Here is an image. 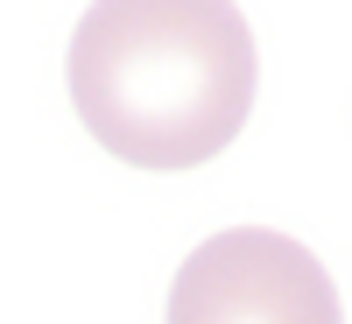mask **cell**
Instances as JSON below:
<instances>
[{
    "mask_svg": "<svg viewBox=\"0 0 352 324\" xmlns=\"http://www.w3.org/2000/svg\"><path fill=\"white\" fill-rule=\"evenodd\" d=\"M261 56L232 0H92L71 36V106L106 155L197 169L240 141Z\"/></svg>",
    "mask_w": 352,
    "mask_h": 324,
    "instance_id": "6da1fadb",
    "label": "cell"
},
{
    "mask_svg": "<svg viewBox=\"0 0 352 324\" xmlns=\"http://www.w3.org/2000/svg\"><path fill=\"white\" fill-rule=\"evenodd\" d=\"M162 324H345L331 268L275 226H226L197 240L169 282Z\"/></svg>",
    "mask_w": 352,
    "mask_h": 324,
    "instance_id": "7a4b0ae2",
    "label": "cell"
}]
</instances>
